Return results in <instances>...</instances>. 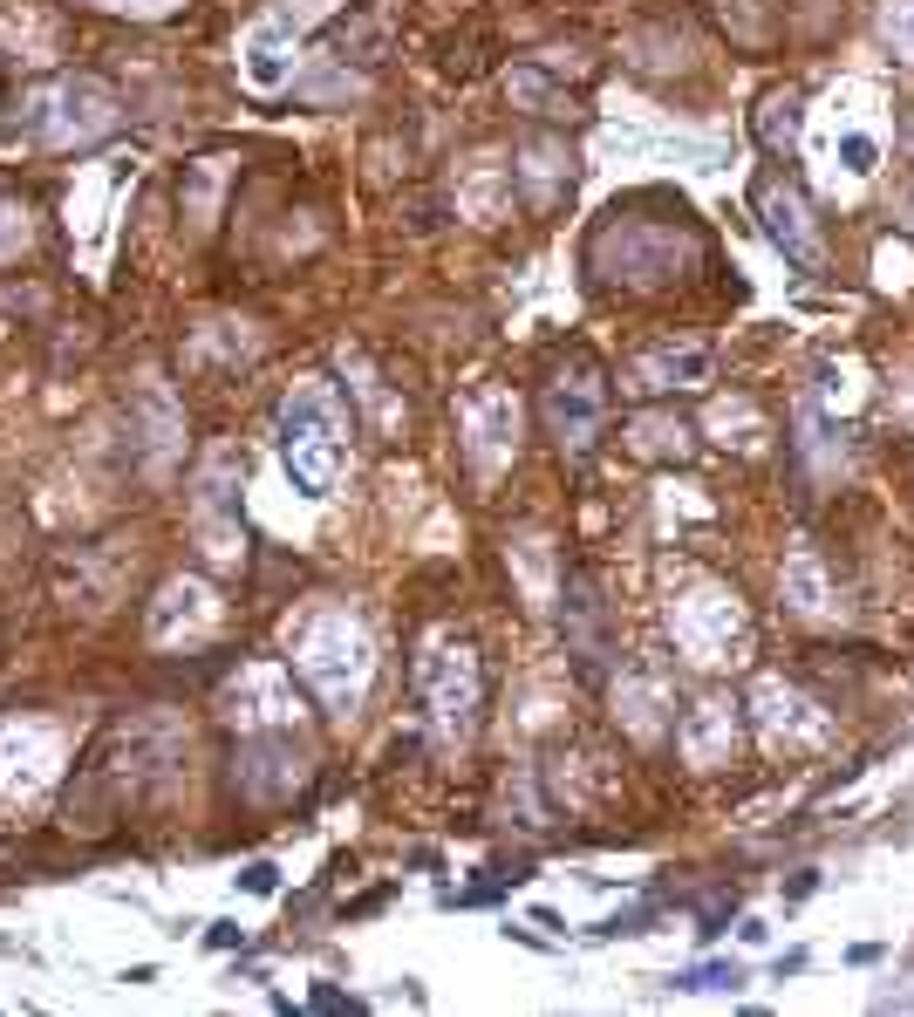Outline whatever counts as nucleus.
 Returning a JSON list of instances; mask_svg holds the SVG:
<instances>
[{"label":"nucleus","instance_id":"f257e3e1","mask_svg":"<svg viewBox=\"0 0 914 1017\" xmlns=\"http://www.w3.org/2000/svg\"><path fill=\"white\" fill-rule=\"evenodd\" d=\"M301 669L321 683V697L335 710L355 704V690H362V676H369V649H362V635H355V622H342V615H328V622L307 635L301 649Z\"/></svg>","mask_w":914,"mask_h":1017},{"label":"nucleus","instance_id":"f03ea898","mask_svg":"<svg viewBox=\"0 0 914 1017\" xmlns=\"http://www.w3.org/2000/svg\"><path fill=\"white\" fill-rule=\"evenodd\" d=\"M335 458H342V444H335L328 403H321V396H301V403L287 410V465H294V478H301L307 492H328Z\"/></svg>","mask_w":914,"mask_h":1017},{"label":"nucleus","instance_id":"7ed1b4c3","mask_svg":"<svg viewBox=\"0 0 914 1017\" xmlns=\"http://www.w3.org/2000/svg\"><path fill=\"white\" fill-rule=\"evenodd\" d=\"M710 383V349L703 342H662L628 369V390H703Z\"/></svg>","mask_w":914,"mask_h":1017},{"label":"nucleus","instance_id":"20e7f679","mask_svg":"<svg viewBox=\"0 0 914 1017\" xmlns=\"http://www.w3.org/2000/svg\"><path fill=\"white\" fill-rule=\"evenodd\" d=\"M683 751H689V765H724L730 751H737V704H696L683 717Z\"/></svg>","mask_w":914,"mask_h":1017},{"label":"nucleus","instance_id":"39448f33","mask_svg":"<svg viewBox=\"0 0 914 1017\" xmlns=\"http://www.w3.org/2000/svg\"><path fill=\"white\" fill-rule=\"evenodd\" d=\"M764 219H771V239L799 260V267H812L819 260V233H812V212H805V198L792 192V185H771L764 192Z\"/></svg>","mask_w":914,"mask_h":1017},{"label":"nucleus","instance_id":"423d86ee","mask_svg":"<svg viewBox=\"0 0 914 1017\" xmlns=\"http://www.w3.org/2000/svg\"><path fill=\"white\" fill-rule=\"evenodd\" d=\"M683 635L689 649L703 656V663H717L730 649V635H737V608H730L724 594H689L683 601Z\"/></svg>","mask_w":914,"mask_h":1017},{"label":"nucleus","instance_id":"0eeeda50","mask_svg":"<svg viewBox=\"0 0 914 1017\" xmlns=\"http://www.w3.org/2000/svg\"><path fill=\"white\" fill-rule=\"evenodd\" d=\"M785 601H792L799 615H826V608H833V587H826L819 560H812L805 547L792 553V560H785Z\"/></svg>","mask_w":914,"mask_h":1017},{"label":"nucleus","instance_id":"6e6552de","mask_svg":"<svg viewBox=\"0 0 914 1017\" xmlns=\"http://www.w3.org/2000/svg\"><path fill=\"white\" fill-rule=\"evenodd\" d=\"M758 697L771 704V710H764V724H771L778 738H785V731H792V738H819V731H826L819 717H799V710H805V697H799V690H785V683H764Z\"/></svg>","mask_w":914,"mask_h":1017},{"label":"nucleus","instance_id":"1a4fd4ad","mask_svg":"<svg viewBox=\"0 0 914 1017\" xmlns=\"http://www.w3.org/2000/svg\"><path fill=\"white\" fill-rule=\"evenodd\" d=\"M758 137L771 144V151H778V144H792V137H799V96H764Z\"/></svg>","mask_w":914,"mask_h":1017},{"label":"nucleus","instance_id":"9d476101","mask_svg":"<svg viewBox=\"0 0 914 1017\" xmlns=\"http://www.w3.org/2000/svg\"><path fill=\"white\" fill-rule=\"evenodd\" d=\"M880 35L914 62V0H880Z\"/></svg>","mask_w":914,"mask_h":1017},{"label":"nucleus","instance_id":"9b49d317","mask_svg":"<svg viewBox=\"0 0 914 1017\" xmlns=\"http://www.w3.org/2000/svg\"><path fill=\"white\" fill-rule=\"evenodd\" d=\"M635 431H642V451H676V458L689 451V431L676 424V417H642Z\"/></svg>","mask_w":914,"mask_h":1017},{"label":"nucleus","instance_id":"f8f14e48","mask_svg":"<svg viewBox=\"0 0 914 1017\" xmlns=\"http://www.w3.org/2000/svg\"><path fill=\"white\" fill-rule=\"evenodd\" d=\"M676 990H724V983H744L737 963H717V970H689V977H669Z\"/></svg>","mask_w":914,"mask_h":1017},{"label":"nucleus","instance_id":"ddd939ff","mask_svg":"<svg viewBox=\"0 0 914 1017\" xmlns=\"http://www.w3.org/2000/svg\"><path fill=\"white\" fill-rule=\"evenodd\" d=\"M839 151H846V164H853V171H874V157H880V144H874V137H846V144H839Z\"/></svg>","mask_w":914,"mask_h":1017},{"label":"nucleus","instance_id":"4468645a","mask_svg":"<svg viewBox=\"0 0 914 1017\" xmlns=\"http://www.w3.org/2000/svg\"><path fill=\"white\" fill-rule=\"evenodd\" d=\"M246 888H253V895H273V888H280V881H273V867L260 861V867H246Z\"/></svg>","mask_w":914,"mask_h":1017},{"label":"nucleus","instance_id":"2eb2a0df","mask_svg":"<svg viewBox=\"0 0 914 1017\" xmlns=\"http://www.w3.org/2000/svg\"><path fill=\"white\" fill-rule=\"evenodd\" d=\"M239 942V922H212V949H232Z\"/></svg>","mask_w":914,"mask_h":1017},{"label":"nucleus","instance_id":"dca6fc26","mask_svg":"<svg viewBox=\"0 0 914 1017\" xmlns=\"http://www.w3.org/2000/svg\"><path fill=\"white\" fill-rule=\"evenodd\" d=\"M908 226H914V192H908Z\"/></svg>","mask_w":914,"mask_h":1017},{"label":"nucleus","instance_id":"f3484780","mask_svg":"<svg viewBox=\"0 0 914 1017\" xmlns=\"http://www.w3.org/2000/svg\"><path fill=\"white\" fill-rule=\"evenodd\" d=\"M908 151H914V123H908Z\"/></svg>","mask_w":914,"mask_h":1017}]
</instances>
